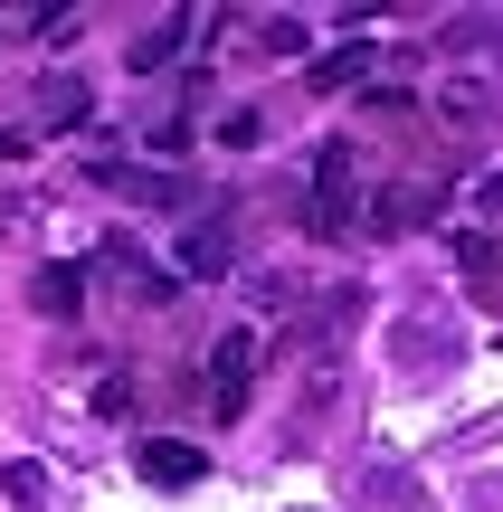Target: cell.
<instances>
[{
    "mask_svg": "<svg viewBox=\"0 0 503 512\" xmlns=\"http://www.w3.org/2000/svg\"><path fill=\"white\" fill-rule=\"evenodd\" d=\"M304 219L323 228V238H352L361 219H371V190H361V152L352 143H323L314 152V209Z\"/></svg>",
    "mask_w": 503,
    "mask_h": 512,
    "instance_id": "obj_1",
    "label": "cell"
},
{
    "mask_svg": "<svg viewBox=\"0 0 503 512\" xmlns=\"http://www.w3.org/2000/svg\"><path fill=\"white\" fill-rule=\"evenodd\" d=\"M247 380H257V332H219V342H209V408L238 418V408H247Z\"/></svg>",
    "mask_w": 503,
    "mask_h": 512,
    "instance_id": "obj_2",
    "label": "cell"
},
{
    "mask_svg": "<svg viewBox=\"0 0 503 512\" xmlns=\"http://www.w3.org/2000/svg\"><path fill=\"white\" fill-rule=\"evenodd\" d=\"M143 475L181 494V484H200V475H209V456H200V446H181V437H152V446H143Z\"/></svg>",
    "mask_w": 503,
    "mask_h": 512,
    "instance_id": "obj_3",
    "label": "cell"
},
{
    "mask_svg": "<svg viewBox=\"0 0 503 512\" xmlns=\"http://www.w3.org/2000/svg\"><path fill=\"white\" fill-rule=\"evenodd\" d=\"M38 114H48V124H86V114H95L86 76H48V86H38Z\"/></svg>",
    "mask_w": 503,
    "mask_h": 512,
    "instance_id": "obj_4",
    "label": "cell"
},
{
    "mask_svg": "<svg viewBox=\"0 0 503 512\" xmlns=\"http://www.w3.org/2000/svg\"><path fill=\"white\" fill-rule=\"evenodd\" d=\"M124 200H162V209H190V181H171V171H105Z\"/></svg>",
    "mask_w": 503,
    "mask_h": 512,
    "instance_id": "obj_5",
    "label": "cell"
},
{
    "mask_svg": "<svg viewBox=\"0 0 503 512\" xmlns=\"http://www.w3.org/2000/svg\"><path fill=\"white\" fill-rule=\"evenodd\" d=\"M86 285H95L86 266H38V313H76V304H86Z\"/></svg>",
    "mask_w": 503,
    "mask_h": 512,
    "instance_id": "obj_6",
    "label": "cell"
},
{
    "mask_svg": "<svg viewBox=\"0 0 503 512\" xmlns=\"http://www.w3.org/2000/svg\"><path fill=\"white\" fill-rule=\"evenodd\" d=\"M181 266H190V275H219V266H228V238H219V228H190Z\"/></svg>",
    "mask_w": 503,
    "mask_h": 512,
    "instance_id": "obj_7",
    "label": "cell"
},
{
    "mask_svg": "<svg viewBox=\"0 0 503 512\" xmlns=\"http://www.w3.org/2000/svg\"><path fill=\"white\" fill-rule=\"evenodd\" d=\"M361 67H371V57H361V48H342L333 67H314V86H361Z\"/></svg>",
    "mask_w": 503,
    "mask_h": 512,
    "instance_id": "obj_8",
    "label": "cell"
},
{
    "mask_svg": "<svg viewBox=\"0 0 503 512\" xmlns=\"http://www.w3.org/2000/svg\"><path fill=\"white\" fill-rule=\"evenodd\" d=\"M19 152H29V133H10V124H0V162H19Z\"/></svg>",
    "mask_w": 503,
    "mask_h": 512,
    "instance_id": "obj_9",
    "label": "cell"
}]
</instances>
